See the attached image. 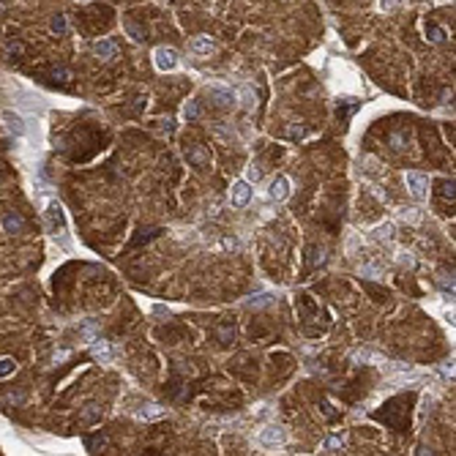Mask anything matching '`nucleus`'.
Wrapping results in <instances>:
<instances>
[{"mask_svg": "<svg viewBox=\"0 0 456 456\" xmlns=\"http://www.w3.org/2000/svg\"><path fill=\"white\" fill-rule=\"evenodd\" d=\"M153 63L159 71H175L178 68V52L172 47H159L153 52Z\"/></svg>", "mask_w": 456, "mask_h": 456, "instance_id": "obj_1", "label": "nucleus"}, {"mask_svg": "<svg viewBox=\"0 0 456 456\" xmlns=\"http://www.w3.org/2000/svg\"><path fill=\"white\" fill-rule=\"evenodd\" d=\"M404 183H407L410 194H413L415 199H423L426 197V189H429V178L421 172H407L404 175Z\"/></svg>", "mask_w": 456, "mask_h": 456, "instance_id": "obj_2", "label": "nucleus"}, {"mask_svg": "<svg viewBox=\"0 0 456 456\" xmlns=\"http://www.w3.org/2000/svg\"><path fill=\"white\" fill-rule=\"evenodd\" d=\"M186 159H189L194 167H199V170L210 164V153L205 151L202 145H191V148H186Z\"/></svg>", "mask_w": 456, "mask_h": 456, "instance_id": "obj_3", "label": "nucleus"}, {"mask_svg": "<svg viewBox=\"0 0 456 456\" xmlns=\"http://www.w3.org/2000/svg\"><path fill=\"white\" fill-rule=\"evenodd\" d=\"M287 194H290V180L284 178V175H279V178H273L271 189H268V197L271 199H287Z\"/></svg>", "mask_w": 456, "mask_h": 456, "instance_id": "obj_4", "label": "nucleus"}, {"mask_svg": "<svg viewBox=\"0 0 456 456\" xmlns=\"http://www.w3.org/2000/svg\"><path fill=\"white\" fill-rule=\"evenodd\" d=\"M90 353L96 361H101V364H112V350L104 339H93L90 341Z\"/></svg>", "mask_w": 456, "mask_h": 456, "instance_id": "obj_5", "label": "nucleus"}, {"mask_svg": "<svg viewBox=\"0 0 456 456\" xmlns=\"http://www.w3.org/2000/svg\"><path fill=\"white\" fill-rule=\"evenodd\" d=\"M252 199V186L246 183V180H238V183L233 186V205H238V208H243V205Z\"/></svg>", "mask_w": 456, "mask_h": 456, "instance_id": "obj_6", "label": "nucleus"}, {"mask_svg": "<svg viewBox=\"0 0 456 456\" xmlns=\"http://www.w3.org/2000/svg\"><path fill=\"white\" fill-rule=\"evenodd\" d=\"M257 440L262 442V445H282V442H284V432H282V429H276V426H265L260 432Z\"/></svg>", "mask_w": 456, "mask_h": 456, "instance_id": "obj_7", "label": "nucleus"}, {"mask_svg": "<svg viewBox=\"0 0 456 456\" xmlns=\"http://www.w3.org/2000/svg\"><path fill=\"white\" fill-rule=\"evenodd\" d=\"M47 221H49V230L58 233V227H63V208L58 202H49L47 205Z\"/></svg>", "mask_w": 456, "mask_h": 456, "instance_id": "obj_8", "label": "nucleus"}, {"mask_svg": "<svg viewBox=\"0 0 456 456\" xmlns=\"http://www.w3.org/2000/svg\"><path fill=\"white\" fill-rule=\"evenodd\" d=\"M93 52H96L101 60H112V58L118 55V47H115V41L101 39V41H96V44H93Z\"/></svg>", "mask_w": 456, "mask_h": 456, "instance_id": "obj_9", "label": "nucleus"}, {"mask_svg": "<svg viewBox=\"0 0 456 456\" xmlns=\"http://www.w3.org/2000/svg\"><path fill=\"white\" fill-rule=\"evenodd\" d=\"M208 96H210V98H216V104H221V107H230V104L235 101V93H233V90H227V87H218V85L208 87Z\"/></svg>", "mask_w": 456, "mask_h": 456, "instance_id": "obj_10", "label": "nucleus"}, {"mask_svg": "<svg viewBox=\"0 0 456 456\" xmlns=\"http://www.w3.org/2000/svg\"><path fill=\"white\" fill-rule=\"evenodd\" d=\"M164 415V407L161 404H145V407L137 410V418H142V421H156V418Z\"/></svg>", "mask_w": 456, "mask_h": 456, "instance_id": "obj_11", "label": "nucleus"}, {"mask_svg": "<svg viewBox=\"0 0 456 456\" xmlns=\"http://www.w3.org/2000/svg\"><path fill=\"white\" fill-rule=\"evenodd\" d=\"M345 445H347L345 437H325L320 448H322V453H339V451H345Z\"/></svg>", "mask_w": 456, "mask_h": 456, "instance_id": "obj_12", "label": "nucleus"}, {"mask_svg": "<svg viewBox=\"0 0 456 456\" xmlns=\"http://www.w3.org/2000/svg\"><path fill=\"white\" fill-rule=\"evenodd\" d=\"M271 303H273L271 292H257V295H252V298L243 301V306H249V309H262V306H271Z\"/></svg>", "mask_w": 456, "mask_h": 456, "instance_id": "obj_13", "label": "nucleus"}, {"mask_svg": "<svg viewBox=\"0 0 456 456\" xmlns=\"http://www.w3.org/2000/svg\"><path fill=\"white\" fill-rule=\"evenodd\" d=\"M3 227L9 230V233H22V230H25V218L17 216V213H6L3 216Z\"/></svg>", "mask_w": 456, "mask_h": 456, "instance_id": "obj_14", "label": "nucleus"}, {"mask_svg": "<svg viewBox=\"0 0 456 456\" xmlns=\"http://www.w3.org/2000/svg\"><path fill=\"white\" fill-rule=\"evenodd\" d=\"M235 98H241V104H243V107H254V104H257V93H254L249 85L238 87V93H235Z\"/></svg>", "mask_w": 456, "mask_h": 456, "instance_id": "obj_15", "label": "nucleus"}, {"mask_svg": "<svg viewBox=\"0 0 456 456\" xmlns=\"http://www.w3.org/2000/svg\"><path fill=\"white\" fill-rule=\"evenodd\" d=\"M3 121H6V126H9L14 134H25V126H22V118L20 115H14V112H3Z\"/></svg>", "mask_w": 456, "mask_h": 456, "instance_id": "obj_16", "label": "nucleus"}, {"mask_svg": "<svg viewBox=\"0 0 456 456\" xmlns=\"http://www.w3.org/2000/svg\"><path fill=\"white\" fill-rule=\"evenodd\" d=\"M189 49H191V52H197V55H208L210 49H213V41H210V39H194L189 44Z\"/></svg>", "mask_w": 456, "mask_h": 456, "instance_id": "obj_17", "label": "nucleus"}, {"mask_svg": "<svg viewBox=\"0 0 456 456\" xmlns=\"http://www.w3.org/2000/svg\"><path fill=\"white\" fill-rule=\"evenodd\" d=\"M159 233H161V230H156V227H151V230H140V235H137V238L131 241V246H140V243H148V241H153Z\"/></svg>", "mask_w": 456, "mask_h": 456, "instance_id": "obj_18", "label": "nucleus"}, {"mask_svg": "<svg viewBox=\"0 0 456 456\" xmlns=\"http://www.w3.org/2000/svg\"><path fill=\"white\" fill-rule=\"evenodd\" d=\"M49 30H52V33H58V36H63L66 30H68L66 17H63V14H55V17H52V22H49Z\"/></svg>", "mask_w": 456, "mask_h": 456, "instance_id": "obj_19", "label": "nucleus"}, {"mask_svg": "<svg viewBox=\"0 0 456 456\" xmlns=\"http://www.w3.org/2000/svg\"><path fill=\"white\" fill-rule=\"evenodd\" d=\"M426 39L434 41V44H442L445 41V30L437 28V25H426Z\"/></svg>", "mask_w": 456, "mask_h": 456, "instance_id": "obj_20", "label": "nucleus"}, {"mask_svg": "<svg viewBox=\"0 0 456 456\" xmlns=\"http://www.w3.org/2000/svg\"><path fill=\"white\" fill-rule=\"evenodd\" d=\"M17 369V361L14 358H0V377H9Z\"/></svg>", "mask_w": 456, "mask_h": 456, "instance_id": "obj_21", "label": "nucleus"}, {"mask_svg": "<svg viewBox=\"0 0 456 456\" xmlns=\"http://www.w3.org/2000/svg\"><path fill=\"white\" fill-rule=\"evenodd\" d=\"M440 197L445 202H453V180H442L440 183Z\"/></svg>", "mask_w": 456, "mask_h": 456, "instance_id": "obj_22", "label": "nucleus"}, {"mask_svg": "<svg viewBox=\"0 0 456 456\" xmlns=\"http://www.w3.org/2000/svg\"><path fill=\"white\" fill-rule=\"evenodd\" d=\"M183 118H186V121H197V118H199V104L197 101L186 104V107H183Z\"/></svg>", "mask_w": 456, "mask_h": 456, "instance_id": "obj_23", "label": "nucleus"}, {"mask_svg": "<svg viewBox=\"0 0 456 456\" xmlns=\"http://www.w3.org/2000/svg\"><path fill=\"white\" fill-rule=\"evenodd\" d=\"M49 77H52L55 82H71V77H74V74L68 71V68H55V71L49 74Z\"/></svg>", "mask_w": 456, "mask_h": 456, "instance_id": "obj_24", "label": "nucleus"}, {"mask_svg": "<svg viewBox=\"0 0 456 456\" xmlns=\"http://www.w3.org/2000/svg\"><path fill=\"white\" fill-rule=\"evenodd\" d=\"M104 445H107V437H87L85 440L87 451H96V448H104Z\"/></svg>", "mask_w": 456, "mask_h": 456, "instance_id": "obj_25", "label": "nucleus"}, {"mask_svg": "<svg viewBox=\"0 0 456 456\" xmlns=\"http://www.w3.org/2000/svg\"><path fill=\"white\" fill-rule=\"evenodd\" d=\"M355 358H358V361H374V364H385V361L380 358V355L369 353V350H364V353H358V355H355Z\"/></svg>", "mask_w": 456, "mask_h": 456, "instance_id": "obj_26", "label": "nucleus"}, {"mask_svg": "<svg viewBox=\"0 0 456 456\" xmlns=\"http://www.w3.org/2000/svg\"><path fill=\"white\" fill-rule=\"evenodd\" d=\"M257 180H260V170L257 167H249L246 170V183H257Z\"/></svg>", "mask_w": 456, "mask_h": 456, "instance_id": "obj_27", "label": "nucleus"}, {"mask_svg": "<svg viewBox=\"0 0 456 456\" xmlns=\"http://www.w3.org/2000/svg\"><path fill=\"white\" fill-rule=\"evenodd\" d=\"M322 260H325V257H322V249H311V252H309V262H311V265H317V262H322Z\"/></svg>", "mask_w": 456, "mask_h": 456, "instance_id": "obj_28", "label": "nucleus"}, {"mask_svg": "<svg viewBox=\"0 0 456 456\" xmlns=\"http://www.w3.org/2000/svg\"><path fill=\"white\" fill-rule=\"evenodd\" d=\"M402 3V0H380V9H385V11H391V9H396V6Z\"/></svg>", "mask_w": 456, "mask_h": 456, "instance_id": "obj_29", "label": "nucleus"}, {"mask_svg": "<svg viewBox=\"0 0 456 456\" xmlns=\"http://www.w3.org/2000/svg\"><path fill=\"white\" fill-rule=\"evenodd\" d=\"M126 28L131 30V33H134V39H137V41H142V39H145V33H142V30H140V28H137V25H131V22H129V25H126Z\"/></svg>", "mask_w": 456, "mask_h": 456, "instance_id": "obj_30", "label": "nucleus"}, {"mask_svg": "<svg viewBox=\"0 0 456 456\" xmlns=\"http://www.w3.org/2000/svg\"><path fill=\"white\" fill-rule=\"evenodd\" d=\"M377 238H391V224H385V227L377 230Z\"/></svg>", "mask_w": 456, "mask_h": 456, "instance_id": "obj_31", "label": "nucleus"}, {"mask_svg": "<svg viewBox=\"0 0 456 456\" xmlns=\"http://www.w3.org/2000/svg\"><path fill=\"white\" fill-rule=\"evenodd\" d=\"M303 134H306L303 129H290V137H292V140H295V137H303Z\"/></svg>", "mask_w": 456, "mask_h": 456, "instance_id": "obj_32", "label": "nucleus"}]
</instances>
